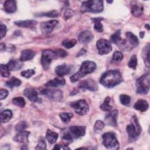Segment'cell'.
I'll return each instance as SVG.
<instances>
[{"mask_svg":"<svg viewBox=\"0 0 150 150\" xmlns=\"http://www.w3.org/2000/svg\"><path fill=\"white\" fill-rule=\"evenodd\" d=\"M122 81V75L117 70H111L104 72L100 79V83L107 88L114 87L121 83Z\"/></svg>","mask_w":150,"mask_h":150,"instance_id":"cell-1","label":"cell"},{"mask_svg":"<svg viewBox=\"0 0 150 150\" xmlns=\"http://www.w3.org/2000/svg\"><path fill=\"white\" fill-rule=\"evenodd\" d=\"M96 67V64L94 62L90 60H86L82 63L79 70L74 74L72 75L70 77V79L73 83L76 82L86 74L93 72Z\"/></svg>","mask_w":150,"mask_h":150,"instance_id":"cell-2","label":"cell"},{"mask_svg":"<svg viewBox=\"0 0 150 150\" xmlns=\"http://www.w3.org/2000/svg\"><path fill=\"white\" fill-rule=\"evenodd\" d=\"M86 134V127L84 126H72L69 128L67 132H65L62 139L65 144L71 142L73 139H78L84 136Z\"/></svg>","mask_w":150,"mask_h":150,"instance_id":"cell-3","label":"cell"},{"mask_svg":"<svg viewBox=\"0 0 150 150\" xmlns=\"http://www.w3.org/2000/svg\"><path fill=\"white\" fill-rule=\"evenodd\" d=\"M103 8L102 0H91L83 2L80 11L81 12L99 13L103 11Z\"/></svg>","mask_w":150,"mask_h":150,"instance_id":"cell-4","label":"cell"},{"mask_svg":"<svg viewBox=\"0 0 150 150\" xmlns=\"http://www.w3.org/2000/svg\"><path fill=\"white\" fill-rule=\"evenodd\" d=\"M127 131L128 132L129 141L130 142L136 140L140 135L141 128L136 116L132 117L131 123L127 126Z\"/></svg>","mask_w":150,"mask_h":150,"instance_id":"cell-5","label":"cell"},{"mask_svg":"<svg viewBox=\"0 0 150 150\" xmlns=\"http://www.w3.org/2000/svg\"><path fill=\"white\" fill-rule=\"evenodd\" d=\"M103 144L107 149H118L120 144L115 137V135L112 132H106L102 136Z\"/></svg>","mask_w":150,"mask_h":150,"instance_id":"cell-6","label":"cell"},{"mask_svg":"<svg viewBox=\"0 0 150 150\" xmlns=\"http://www.w3.org/2000/svg\"><path fill=\"white\" fill-rule=\"evenodd\" d=\"M136 92L140 94H146L149 90V74H143L137 80Z\"/></svg>","mask_w":150,"mask_h":150,"instance_id":"cell-7","label":"cell"},{"mask_svg":"<svg viewBox=\"0 0 150 150\" xmlns=\"http://www.w3.org/2000/svg\"><path fill=\"white\" fill-rule=\"evenodd\" d=\"M58 59L56 50L50 49L44 50L42 52L40 63L45 69H48L53 59Z\"/></svg>","mask_w":150,"mask_h":150,"instance_id":"cell-8","label":"cell"},{"mask_svg":"<svg viewBox=\"0 0 150 150\" xmlns=\"http://www.w3.org/2000/svg\"><path fill=\"white\" fill-rule=\"evenodd\" d=\"M70 105L74 109L75 112L80 115L86 114L89 110V107L87 103L83 99L72 102Z\"/></svg>","mask_w":150,"mask_h":150,"instance_id":"cell-9","label":"cell"},{"mask_svg":"<svg viewBox=\"0 0 150 150\" xmlns=\"http://www.w3.org/2000/svg\"><path fill=\"white\" fill-rule=\"evenodd\" d=\"M120 30H118L113 35H112L110 37L111 42L117 45L122 50L125 51L130 50V48L127 43V41L120 37Z\"/></svg>","mask_w":150,"mask_h":150,"instance_id":"cell-10","label":"cell"},{"mask_svg":"<svg viewBox=\"0 0 150 150\" xmlns=\"http://www.w3.org/2000/svg\"><path fill=\"white\" fill-rule=\"evenodd\" d=\"M40 94L46 96L53 101H61L63 99V93L58 89H43Z\"/></svg>","mask_w":150,"mask_h":150,"instance_id":"cell-11","label":"cell"},{"mask_svg":"<svg viewBox=\"0 0 150 150\" xmlns=\"http://www.w3.org/2000/svg\"><path fill=\"white\" fill-rule=\"evenodd\" d=\"M97 49L100 54H106L109 53L111 50L112 47L111 43L104 39H99L96 43Z\"/></svg>","mask_w":150,"mask_h":150,"instance_id":"cell-12","label":"cell"},{"mask_svg":"<svg viewBox=\"0 0 150 150\" xmlns=\"http://www.w3.org/2000/svg\"><path fill=\"white\" fill-rule=\"evenodd\" d=\"M57 23L58 21L55 19L42 22L40 25L42 32L44 34L50 33Z\"/></svg>","mask_w":150,"mask_h":150,"instance_id":"cell-13","label":"cell"},{"mask_svg":"<svg viewBox=\"0 0 150 150\" xmlns=\"http://www.w3.org/2000/svg\"><path fill=\"white\" fill-rule=\"evenodd\" d=\"M79 88L86 89L90 91H97L98 86L97 83L91 79H88L81 81L79 85Z\"/></svg>","mask_w":150,"mask_h":150,"instance_id":"cell-14","label":"cell"},{"mask_svg":"<svg viewBox=\"0 0 150 150\" xmlns=\"http://www.w3.org/2000/svg\"><path fill=\"white\" fill-rule=\"evenodd\" d=\"M23 94L30 101L34 103H40L41 99L39 98L37 91L33 88H26L23 91Z\"/></svg>","mask_w":150,"mask_h":150,"instance_id":"cell-15","label":"cell"},{"mask_svg":"<svg viewBox=\"0 0 150 150\" xmlns=\"http://www.w3.org/2000/svg\"><path fill=\"white\" fill-rule=\"evenodd\" d=\"M118 117V110H114L105 115L104 122L107 125L115 127L117 125V120Z\"/></svg>","mask_w":150,"mask_h":150,"instance_id":"cell-16","label":"cell"},{"mask_svg":"<svg viewBox=\"0 0 150 150\" xmlns=\"http://www.w3.org/2000/svg\"><path fill=\"white\" fill-rule=\"evenodd\" d=\"M71 71V66L70 65H67L66 63H63L62 64L59 65L55 68L56 74L60 77H63L65 75L70 74Z\"/></svg>","mask_w":150,"mask_h":150,"instance_id":"cell-17","label":"cell"},{"mask_svg":"<svg viewBox=\"0 0 150 150\" xmlns=\"http://www.w3.org/2000/svg\"><path fill=\"white\" fill-rule=\"evenodd\" d=\"M144 11L143 6L137 1H132L131 4V11L132 14L138 17L142 14Z\"/></svg>","mask_w":150,"mask_h":150,"instance_id":"cell-18","label":"cell"},{"mask_svg":"<svg viewBox=\"0 0 150 150\" xmlns=\"http://www.w3.org/2000/svg\"><path fill=\"white\" fill-rule=\"evenodd\" d=\"M93 33L90 31L86 30L80 33L78 39L81 43H88L93 40Z\"/></svg>","mask_w":150,"mask_h":150,"instance_id":"cell-19","label":"cell"},{"mask_svg":"<svg viewBox=\"0 0 150 150\" xmlns=\"http://www.w3.org/2000/svg\"><path fill=\"white\" fill-rule=\"evenodd\" d=\"M66 81L64 78L62 77H57L54 78L52 80H49L47 81L45 86L47 87H56L59 86H63L65 84Z\"/></svg>","mask_w":150,"mask_h":150,"instance_id":"cell-20","label":"cell"},{"mask_svg":"<svg viewBox=\"0 0 150 150\" xmlns=\"http://www.w3.org/2000/svg\"><path fill=\"white\" fill-rule=\"evenodd\" d=\"M30 134L29 131H22L19 132L18 134H17L14 137L13 140L18 142L21 143H27L29 142L28 137Z\"/></svg>","mask_w":150,"mask_h":150,"instance_id":"cell-21","label":"cell"},{"mask_svg":"<svg viewBox=\"0 0 150 150\" xmlns=\"http://www.w3.org/2000/svg\"><path fill=\"white\" fill-rule=\"evenodd\" d=\"M36 53L30 49H25L21 52L20 60L22 62H25L32 60L35 56Z\"/></svg>","mask_w":150,"mask_h":150,"instance_id":"cell-22","label":"cell"},{"mask_svg":"<svg viewBox=\"0 0 150 150\" xmlns=\"http://www.w3.org/2000/svg\"><path fill=\"white\" fill-rule=\"evenodd\" d=\"M9 70L15 71L21 69L23 66V63L20 59H12L6 64Z\"/></svg>","mask_w":150,"mask_h":150,"instance_id":"cell-23","label":"cell"},{"mask_svg":"<svg viewBox=\"0 0 150 150\" xmlns=\"http://www.w3.org/2000/svg\"><path fill=\"white\" fill-rule=\"evenodd\" d=\"M4 10L7 13H13L16 10V2L15 1L8 0L5 1L4 4Z\"/></svg>","mask_w":150,"mask_h":150,"instance_id":"cell-24","label":"cell"},{"mask_svg":"<svg viewBox=\"0 0 150 150\" xmlns=\"http://www.w3.org/2000/svg\"><path fill=\"white\" fill-rule=\"evenodd\" d=\"M38 23L35 20H25V21H17L15 22V24L22 28H33Z\"/></svg>","mask_w":150,"mask_h":150,"instance_id":"cell-25","label":"cell"},{"mask_svg":"<svg viewBox=\"0 0 150 150\" xmlns=\"http://www.w3.org/2000/svg\"><path fill=\"white\" fill-rule=\"evenodd\" d=\"M125 36L128 42L132 47H137L139 45V40L138 38L132 32H128L125 33Z\"/></svg>","mask_w":150,"mask_h":150,"instance_id":"cell-26","label":"cell"},{"mask_svg":"<svg viewBox=\"0 0 150 150\" xmlns=\"http://www.w3.org/2000/svg\"><path fill=\"white\" fill-rule=\"evenodd\" d=\"M134 107L137 110L141 112H144L148 109L149 105L146 101L144 100H139L135 103V104L134 105Z\"/></svg>","mask_w":150,"mask_h":150,"instance_id":"cell-27","label":"cell"},{"mask_svg":"<svg viewBox=\"0 0 150 150\" xmlns=\"http://www.w3.org/2000/svg\"><path fill=\"white\" fill-rule=\"evenodd\" d=\"M46 138L50 144H53L56 142L58 138V134L47 129L46 133Z\"/></svg>","mask_w":150,"mask_h":150,"instance_id":"cell-28","label":"cell"},{"mask_svg":"<svg viewBox=\"0 0 150 150\" xmlns=\"http://www.w3.org/2000/svg\"><path fill=\"white\" fill-rule=\"evenodd\" d=\"M12 116V112L10 110H5L1 112L0 115L1 122L5 123L8 122Z\"/></svg>","mask_w":150,"mask_h":150,"instance_id":"cell-29","label":"cell"},{"mask_svg":"<svg viewBox=\"0 0 150 150\" xmlns=\"http://www.w3.org/2000/svg\"><path fill=\"white\" fill-rule=\"evenodd\" d=\"M103 19H104L103 18H101V17L91 18L92 21L94 23V28L96 31L98 32H102L103 31V26L101 23V21Z\"/></svg>","mask_w":150,"mask_h":150,"instance_id":"cell-30","label":"cell"},{"mask_svg":"<svg viewBox=\"0 0 150 150\" xmlns=\"http://www.w3.org/2000/svg\"><path fill=\"white\" fill-rule=\"evenodd\" d=\"M5 84L6 86L12 88L14 87L19 86L21 84V81L15 77H12L9 80L6 81Z\"/></svg>","mask_w":150,"mask_h":150,"instance_id":"cell-31","label":"cell"},{"mask_svg":"<svg viewBox=\"0 0 150 150\" xmlns=\"http://www.w3.org/2000/svg\"><path fill=\"white\" fill-rule=\"evenodd\" d=\"M142 56L144 60L145 63L147 67L149 66V45L148 44L146 46H145L143 51H142Z\"/></svg>","mask_w":150,"mask_h":150,"instance_id":"cell-32","label":"cell"},{"mask_svg":"<svg viewBox=\"0 0 150 150\" xmlns=\"http://www.w3.org/2000/svg\"><path fill=\"white\" fill-rule=\"evenodd\" d=\"M110 97H107L105 98L104 103L100 105V109L104 111H110L112 108V107L110 105Z\"/></svg>","mask_w":150,"mask_h":150,"instance_id":"cell-33","label":"cell"},{"mask_svg":"<svg viewBox=\"0 0 150 150\" xmlns=\"http://www.w3.org/2000/svg\"><path fill=\"white\" fill-rule=\"evenodd\" d=\"M12 102L14 105L18 107H19L21 108L24 107L26 104L25 100L22 97H17L13 98L12 100Z\"/></svg>","mask_w":150,"mask_h":150,"instance_id":"cell-34","label":"cell"},{"mask_svg":"<svg viewBox=\"0 0 150 150\" xmlns=\"http://www.w3.org/2000/svg\"><path fill=\"white\" fill-rule=\"evenodd\" d=\"M73 114L71 112H62L59 115L60 119L65 124L69 123L70 120L73 117Z\"/></svg>","mask_w":150,"mask_h":150,"instance_id":"cell-35","label":"cell"},{"mask_svg":"<svg viewBox=\"0 0 150 150\" xmlns=\"http://www.w3.org/2000/svg\"><path fill=\"white\" fill-rule=\"evenodd\" d=\"M58 15H59L58 12L55 10L49 11L47 12L40 13L36 15L37 16H48L50 18H56V17H57Z\"/></svg>","mask_w":150,"mask_h":150,"instance_id":"cell-36","label":"cell"},{"mask_svg":"<svg viewBox=\"0 0 150 150\" xmlns=\"http://www.w3.org/2000/svg\"><path fill=\"white\" fill-rule=\"evenodd\" d=\"M77 43L76 39H66L62 42V46L67 49H70L75 46Z\"/></svg>","mask_w":150,"mask_h":150,"instance_id":"cell-37","label":"cell"},{"mask_svg":"<svg viewBox=\"0 0 150 150\" xmlns=\"http://www.w3.org/2000/svg\"><path fill=\"white\" fill-rule=\"evenodd\" d=\"M0 71L1 76L3 77H8L10 75L9 69H8L7 65L1 64L0 65Z\"/></svg>","mask_w":150,"mask_h":150,"instance_id":"cell-38","label":"cell"},{"mask_svg":"<svg viewBox=\"0 0 150 150\" xmlns=\"http://www.w3.org/2000/svg\"><path fill=\"white\" fill-rule=\"evenodd\" d=\"M137 57L136 55L134 54L131 57L128 63V66L129 68L135 70L137 67Z\"/></svg>","mask_w":150,"mask_h":150,"instance_id":"cell-39","label":"cell"},{"mask_svg":"<svg viewBox=\"0 0 150 150\" xmlns=\"http://www.w3.org/2000/svg\"><path fill=\"white\" fill-rule=\"evenodd\" d=\"M123 59V54L120 51H115L112 54V60L115 62H120Z\"/></svg>","mask_w":150,"mask_h":150,"instance_id":"cell-40","label":"cell"},{"mask_svg":"<svg viewBox=\"0 0 150 150\" xmlns=\"http://www.w3.org/2000/svg\"><path fill=\"white\" fill-rule=\"evenodd\" d=\"M28 127V124L26 121H20L15 125V129L18 132L24 131Z\"/></svg>","mask_w":150,"mask_h":150,"instance_id":"cell-41","label":"cell"},{"mask_svg":"<svg viewBox=\"0 0 150 150\" xmlns=\"http://www.w3.org/2000/svg\"><path fill=\"white\" fill-rule=\"evenodd\" d=\"M120 100L122 104L124 105H127L129 104L131 101V98L128 95L121 94L120 96Z\"/></svg>","mask_w":150,"mask_h":150,"instance_id":"cell-42","label":"cell"},{"mask_svg":"<svg viewBox=\"0 0 150 150\" xmlns=\"http://www.w3.org/2000/svg\"><path fill=\"white\" fill-rule=\"evenodd\" d=\"M35 149H46V142L44 139V138L42 137H39V141H38V144L35 148Z\"/></svg>","mask_w":150,"mask_h":150,"instance_id":"cell-43","label":"cell"},{"mask_svg":"<svg viewBox=\"0 0 150 150\" xmlns=\"http://www.w3.org/2000/svg\"><path fill=\"white\" fill-rule=\"evenodd\" d=\"M35 73V71L33 69H28L26 70H24L21 73V75L22 77H24L25 78H30L32 76H33Z\"/></svg>","mask_w":150,"mask_h":150,"instance_id":"cell-44","label":"cell"},{"mask_svg":"<svg viewBox=\"0 0 150 150\" xmlns=\"http://www.w3.org/2000/svg\"><path fill=\"white\" fill-rule=\"evenodd\" d=\"M104 123L100 120H98L96 122L94 126V129L95 131H100L102 130L104 127Z\"/></svg>","mask_w":150,"mask_h":150,"instance_id":"cell-45","label":"cell"},{"mask_svg":"<svg viewBox=\"0 0 150 150\" xmlns=\"http://www.w3.org/2000/svg\"><path fill=\"white\" fill-rule=\"evenodd\" d=\"M6 26L2 23H1V39H2L6 35Z\"/></svg>","mask_w":150,"mask_h":150,"instance_id":"cell-46","label":"cell"},{"mask_svg":"<svg viewBox=\"0 0 150 150\" xmlns=\"http://www.w3.org/2000/svg\"><path fill=\"white\" fill-rule=\"evenodd\" d=\"M8 96V91L6 90L3 89V88H1L0 90V100H1L5 99Z\"/></svg>","mask_w":150,"mask_h":150,"instance_id":"cell-47","label":"cell"},{"mask_svg":"<svg viewBox=\"0 0 150 150\" xmlns=\"http://www.w3.org/2000/svg\"><path fill=\"white\" fill-rule=\"evenodd\" d=\"M73 15V11L71 9H67L64 12V18H65V19H67L70 18Z\"/></svg>","mask_w":150,"mask_h":150,"instance_id":"cell-48","label":"cell"},{"mask_svg":"<svg viewBox=\"0 0 150 150\" xmlns=\"http://www.w3.org/2000/svg\"><path fill=\"white\" fill-rule=\"evenodd\" d=\"M53 149H69L70 148H68V147H66V145H60L57 144V145H56L54 146Z\"/></svg>","mask_w":150,"mask_h":150,"instance_id":"cell-49","label":"cell"},{"mask_svg":"<svg viewBox=\"0 0 150 150\" xmlns=\"http://www.w3.org/2000/svg\"><path fill=\"white\" fill-rule=\"evenodd\" d=\"M21 34V32L20 31H19V30H17V31L15 32V33H14V35H17V36H19Z\"/></svg>","mask_w":150,"mask_h":150,"instance_id":"cell-50","label":"cell"},{"mask_svg":"<svg viewBox=\"0 0 150 150\" xmlns=\"http://www.w3.org/2000/svg\"><path fill=\"white\" fill-rule=\"evenodd\" d=\"M144 35V32H140L139 36H140V37H141V38H143Z\"/></svg>","mask_w":150,"mask_h":150,"instance_id":"cell-51","label":"cell"},{"mask_svg":"<svg viewBox=\"0 0 150 150\" xmlns=\"http://www.w3.org/2000/svg\"><path fill=\"white\" fill-rule=\"evenodd\" d=\"M145 28H146V29H147L148 30H149V24H146V25H145Z\"/></svg>","mask_w":150,"mask_h":150,"instance_id":"cell-52","label":"cell"},{"mask_svg":"<svg viewBox=\"0 0 150 150\" xmlns=\"http://www.w3.org/2000/svg\"><path fill=\"white\" fill-rule=\"evenodd\" d=\"M107 3H112V1H107Z\"/></svg>","mask_w":150,"mask_h":150,"instance_id":"cell-53","label":"cell"}]
</instances>
